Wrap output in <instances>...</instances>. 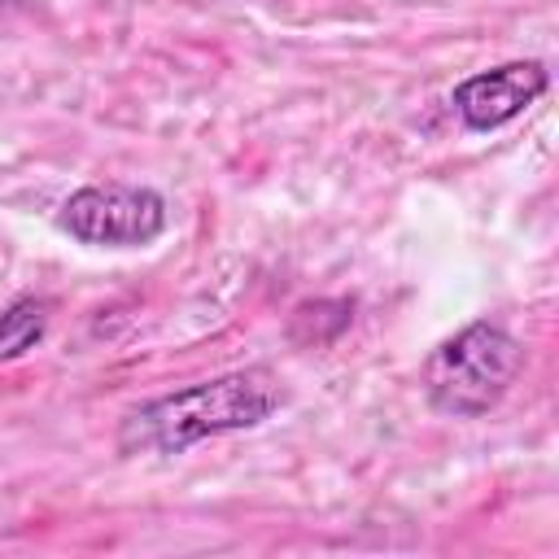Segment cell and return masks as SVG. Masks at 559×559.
Returning <instances> with one entry per match:
<instances>
[{
  "label": "cell",
  "instance_id": "1",
  "mask_svg": "<svg viewBox=\"0 0 559 559\" xmlns=\"http://www.w3.org/2000/svg\"><path fill=\"white\" fill-rule=\"evenodd\" d=\"M280 402H284V389L275 384L271 371H262V367L231 371V376L179 389L170 397H157V402L131 411L122 432H118V445L127 454L131 450L179 454V450H188L205 437L262 424Z\"/></svg>",
  "mask_w": 559,
  "mask_h": 559
},
{
  "label": "cell",
  "instance_id": "2",
  "mask_svg": "<svg viewBox=\"0 0 559 559\" xmlns=\"http://www.w3.org/2000/svg\"><path fill=\"white\" fill-rule=\"evenodd\" d=\"M524 367L520 341L498 323H467L459 336L441 341L424 362V389L428 402L441 415L472 419L502 402L511 380Z\"/></svg>",
  "mask_w": 559,
  "mask_h": 559
},
{
  "label": "cell",
  "instance_id": "3",
  "mask_svg": "<svg viewBox=\"0 0 559 559\" xmlns=\"http://www.w3.org/2000/svg\"><path fill=\"white\" fill-rule=\"evenodd\" d=\"M61 227L83 245L135 249L166 231V201L144 183H92L61 205Z\"/></svg>",
  "mask_w": 559,
  "mask_h": 559
},
{
  "label": "cell",
  "instance_id": "4",
  "mask_svg": "<svg viewBox=\"0 0 559 559\" xmlns=\"http://www.w3.org/2000/svg\"><path fill=\"white\" fill-rule=\"evenodd\" d=\"M546 66L542 61H511L485 74H472L454 87V114L472 131H493L524 114L542 92H546Z\"/></svg>",
  "mask_w": 559,
  "mask_h": 559
},
{
  "label": "cell",
  "instance_id": "5",
  "mask_svg": "<svg viewBox=\"0 0 559 559\" xmlns=\"http://www.w3.org/2000/svg\"><path fill=\"white\" fill-rule=\"evenodd\" d=\"M44 328H48V306L39 297H17L0 314V362H13L26 349H35Z\"/></svg>",
  "mask_w": 559,
  "mask_h": 559
}]
</instances>
